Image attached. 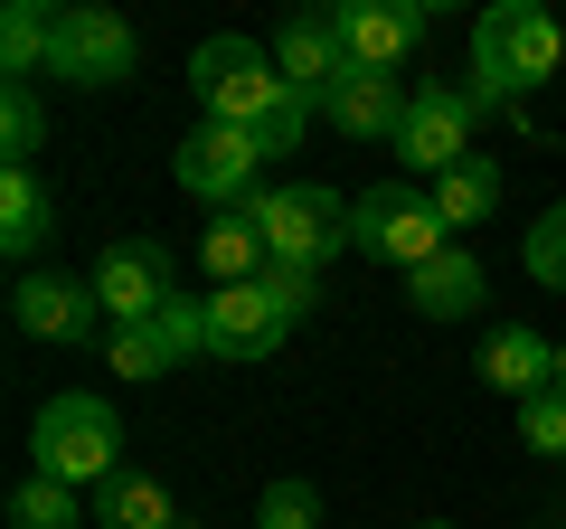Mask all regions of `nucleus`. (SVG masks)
<instances>
[{"label":"nucleus","instance_id":"obj_7","mask_svg":"<svg viewBox=\"0 0 566 529\" xmlns=\"http://www.w3.org/2000/svg\"><path fill=\"white\" fill-rule=\"evenodd\" d=\"M133 58H142V39H133V20L123 10H104V0H76V10H57V58H48V76L57 85H123L133 76Z\"/></svg>","mask_w":566,"mask_h":529},{"label":"nucleus","instance_id":"obj_15","mask_svg":"<svg viewBox=\"0 0 566 529\" xmlns=\"http://www.w3.org/2000/svg\"><path fill=\"white\" fill-rule=\"evenodd\" d=\"M482 293H491V274H482V256H463V246H444L434 264H416V274H406V303H416L424 322H472V312H482Z\"/></svg>","mask_w":566,"mask_h":529},{"label":"nucleus","instance_id":"obj_22","mask_svg":"<svg viewBox=\"0 0 566 529\" xmlns=\"http://www.w3.org/2000/svg\"><path fill=\"white\" fill-rule=\"evenodd\" d=\"M104 360H114V378H170V350H161V331H151V322H114V331H104Z\"/></svg>","mask_w":566,"mask_h":529},{"label":"nucleus","instance_id":"obj_29","mask_svg":"<svg viewBox=\"0 0 566 529\" xmlns=\"http://www.w3.org/2000/svg\"><path fill=\"white\" fill-rule=\"evenodd\" d=\"M557 387H566V341H557Z\"/></svg>","mask_w":566,"mask_h":529},{"label":"nucleus","instance_id":"obj_1","mask_svg":"<svg viewBox=\"0 0 566 529\" xmlns=\"http://www.w3.org/2000/svg\"><path fill=\"white\" fill-rule=\"evenodd\" d=\"M557 66H566V29H557L547 0H491L482 20H472V104L482 114H510Z\"/></svg>","mask_w":566,"mask_h":529},{"label":"nucleus","instance_id":"obj_25","mask_svg":"<svg viewBox=\"0 0 566 529\" xmlns=\"http://www.w3.org/2000/svg\"><path fill=\"white\" fill-rule=\"evenodd\" d=\"M151 331H161V350H170V369H189V360H208V303H199V293H170V303H161V322H151Z\"/></svg>","mask_w":566,"mask_h":529},{"label":"nucleus","instance_id":"obj_19","mask_svg":"<svg viewBox=\"0 0 566 529\" xmlns=\"http://www.w3.org/2000/svg\"><path fill=\"white\" fill-rule=\"evenodd\" d=\"M424 199H434V218H444V227H482L491 208H501V162L472 152V162H453L444 180H424Z\"/></svg>","mask_w":566,"mask_h":529},{"label":"nucleus","instance_id":"obj_14","mask_svg":"<svg viewBox=\"0 0 566 529\" xmlns=\"http://www.w3.org/2000/svg\"><path fill=\"white\" fill-rule=\"evenodd\" d=\"M340 39H331V10H303V20H283V39H274V76L293 85V95L322 114V95L340 85Z\"/></svg>","mask_w":566,"mask_h":529},{"label":"nucleus","instance_id":"obj_5","mask_svg":"<svg viewBox=\"0 0 566 529\" xmlns=\"http://www.w3.org/2000/svg\"><path fill=\"white\" fill-rule=\"evenodd\" d=\"M255 227L264 246H274V264H293V274H322L331 256H349V227H359V208L340 199V189L322 180H283V189H255Z\"/></svg>","mask_w":566,"mask_h":529},{"label":"nucleus","instance_id":"obj_17","mask_svg":"<svg viewBox=\"0 0 566 529\" xmlns=\"http://www.w3.org/2000/svg\"><path fill=\"white\" fill-rule=\"evenodd\" d=\"M199 264H208V284H255L264 264H274V246H264V227H255V208H208V227H199Z\"/></svg>","mask_w":566,"mask_h":529},{"label":"nucleus","instance_id":"obj_27","mask_svg":"<svg viewBox=\"0 0 566 529\" xmlns=\"http://www.w3.org/2000/svg\"><path fill=\"white\" fill-rule=\"evenodd\" d=\"M255 529H322V491L312 483H264V501H255Z\"/></svg>","mask_w":566,"mask_h":529},{"label":"nucleus","instance_id":"obj_2","mask_svg":"<svg viewBox=\"0 0 566 529\" xmlns=\"http://www.w3.org/2000/svg\"><path fill=\"white\" fill-rule=\"evenodd\" d=\"M312 303H322V274L264 264L255 284L208 293V350H218V360H274V350L303 331V312H312Z\"/></svg>","mask_w":566,"mask_h":529},{"label":"nucleus","instance_id":"obj_8","mask_svg":"<svg viewBox=\"0 0 566 529\" xmlns=\"http://www.w3.org/2000/svg\"><path fill=\"white\" fill-rule=\"evenodd\" d=\"M434 10H444V0H340V10H331V39H340L349 66L397 76V66L416 58V39L434 29Z\"/></svg>","mask_w":566,"mask_h":529},{"label":"nucleus","instance_id":"obj_12","mask_svg":"<svg viewBox=\"0 0 566 529\" xmlns=\"http://www.w3.org/2000/svg\"><path fill=\"white\" fill-rule=\"evenodd\" d=\"M95 293H104V322H161V303L180 284H170V246L151 237H123L95 256Z\"/></svg>","mask_w":566,"mask_h":529},{"label":"nucleus","instance_id":"obj_10","mask_svg":"<svg viewBox=\"0 0 566 529\" xmlns=\"http://www.w3.org/2000/svg\"><path fill=\"white\" fill-rule=\"evenodd\" d=\"M170 170H180L189 199H208V208H245V199H255V170H264V143H255V133H237V123H199Z\"/></svg>","mask_w":566,"mask_h":529},{"label":"nucleus","instance_id":"obj_20","mask_svg":"<svg viewBox=\"0 0 566 529\" xmlns=\"http://www.w3.org/2000/svg\"><path fill=\"white\" fill-rule=\"evenodd\" d=\"M95 520H104V529H180V520H189V510H180V501H170V491H161V483H151V473H133V464H123V473H114V483H104V491H95Z\"/></svg>","mask_w":566,"mask_h":529},{"label":"nucleus","instance_id":"obj_26","mask_svg":"<svg viewBox=\"0 0 566 529\" xmlns=\"http://www.w3.org/2000/svg\"><path fill=\"white\" fill-rule=\"evenodd\" d=\"M0 143H10V170H29V152L48 143V114H39V85H10V95H0Z\"/></svg>","mask_w":566,"mask_h":529},{"label":"nucleus","instance_id":"obj_18","mask_svg":"<svg viewBox=\"0 0 566 529\" xmlns=\"http://www.w3.org/2000/svg\"><path fill=\"white\" fill-rule=\"evenodd\" d=\"M57 237V199H48L39 170H0V246L10 256H39Z\"/></svg>","mask_w":566,"mask_h":529},{"label":"nucleus","instance_id":"obj_16","mask_svg":"<svg viewBox=\"0 0 566 529\" xmlns=\"http://www.w3.org/2000/svg\"><path fill=\"white\" fill-rule=\"evenodd\" d=\"M482 387H501V397H547L557 387V341H538L528 322H510V331H491L482 341Z\"/></svg>","mask_w":566,"mask_h":529},{"label":"nucleus","instance_id":"obj_30","mask_svg":"<svg viewBox=\"0 0 566 529\" xmlns=\"http://www.w3.org/2000/svg\"><path fill=\"white\" fill-rule=\"evenodd\" d=\"M424 529H453V520H424Z\"/></svg>","mask_w":566,"mask_h":529},{"label":"nucleus","instance_id":"obj_28","mask_svg":"<svg viewBox=\"0 0 566 529\" xmlns=\"http://www.w3.org/2000/svg\"><path fill=\"white\" fill-rule=\"evenodd\" d=\"M520 435H528V454H566V387L528 397V407H520Z\"/></svg>","mask_w":566,"mask_h":529},{"label":"nucleus","instance_id":"obj_13","mask_svg":"<svg viewBox=\"0 0 566 529\" xmlns=\"http://www.w3.org/2000/svg\"><path fill=\"white\" fill-rule=\"evenodd\" d=\"M406 104H416V85L368 76V66H340V85L322 95V114L340 123L349 143H397V133H406Z\"/></svg>","mask_w":566,"mask_h":529},{"label":"nucleus","instance_id":"obj_21","mask_svg":"<svg viewBox=\"0 0 566 529\" xmlns=\"http://www.w3.org/2000/svg\"><path fill=\"white\" fill-rule=\"evenodd\" d=\"M48 58H57V10H39V0H10V10H0V66H10V85L48 76Z\"/></svg>","mask_w":566,"mask_h":529},{"label":"nucleus","instance_id":"obj_11","mask_svg":"<svg viewBox=\"0 0 566 529\" xmlns=\"http://www.w3.org/2000/svg\"><path fill=\"white\" fill-rule=\"evenodd\" d=\"M10 322H20L29 341L76 350V341H95V331H104V293H95V274H20Z\"/></svg>","mask_w":566,"mask_h":529},{"label":"nucleus","instance_id":"obj_23","mask_svg":"<svg viewBox=\"0 0 566 529\" xmlns=\"http://www.w3.org/2000/svg\"><path fill=\"white\" fill-rule=\"evenodd\" d=\"M85 510H76V491L66 483H48V473H29L20 491H10V529H76Z\"/></svg>","mask_w":566,"mask_h":529},{"label":"nucleus","instance_id":"obj_3","mask_svg":"<svg viewBox=\"0 0 566 529\" xmlns=\"http://www.w3.org/2000/svg\"><path fill=\"white\" fill-rule=\"evenodd\" d=\"M29 454H39L48 483H66V491H104V483L123 473V416L104 407V397H85V387H66V397H48V407H39Z\"/></svg>","mask_w":566,"mask_h":529},{"label":"nucleus","instance_id":"obj_6","mask_svg":"<svg viewBox=\"0 0 566 529\" xmlns=\"http://www.w3.org/2000/svg\"><path fill=\"white\" fill-rule=\"evenodd\" d=\"M349 246H359L368 264L416 274V264H434L453 246V227L434 218V199H424L416 180H387V189H359V227H349Z\"/></svg>","mask_w":566,"mask_h":529},{"label":"nucleus","instance_id":"obj_4","mask_svg":"<svg viewBox=\"0 0 566 529\" xmlns=\"http://www.w3.org/2000/svg\"><path fill=\"white\" fill-rule=\"evenodd\" d=\"M189 95H199V123L264 133V123L293 104V85L274 76V48H255V39H208L199 58H189Z\"/></svg>","mask_w":566,"mask_h":529},{"label":"nucleus","instance_id":"obj_9","mask_svg":"<svg viewBox=\"0 0 566 529\" xmlns=\"http://www.w3.org/2000/svg\"><path fill=\"white\" fill-rule=\"evenodd\" d=\"M472 123H482L472 85H416L406 133H397V162L416 170V180H444L453 162H472Z\"/></svg>","mask_w":566,"mask_h":529},{"label":"nucleus","instance_id":"obj_24","mask_svg":"<svg viewBox=\"0 0 566 529\" xmlns=\"http://www.w3.org/2000/svg\"><path fill=\"white\" fill-rule=\"evenodd\" d=\"M520 264H528V284L566 293V199H557V208H547V218L520 237Z\"/></svg>","mask_w":566,"mask_h":529}]
</instances>
